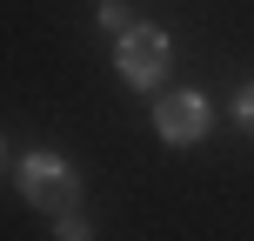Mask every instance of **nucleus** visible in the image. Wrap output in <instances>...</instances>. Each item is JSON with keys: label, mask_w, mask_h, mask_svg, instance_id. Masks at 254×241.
Here are the masks:
<instances>
[{"label": "nucleus", "mask_w": 254, "mask_h": 241, "mask_svg": "<svg viewBox=\"0 0 254 241\" xmlns=\"http://www.w3.org/2000/svg\"><path fill=\"white\" fill-rule=\"evenodd\" d=\"M0 161H7V148H0Z\"/></svg>", "instance_id": "obj_6"}, {"label": "nucleus", "mask_w": 254, "mask_h": 241, "mask_svg": "<svg viewBox=\"0 0 254 241\" xmlns=\"http://www.w3.org/2000/svg\"><path fill=\"white\" fill-rule=\"evenodd\" d=\"M234 121H241L248 134H254V80H248V87H241V101H234Z\"/></svg>", "instance_id": "obj_5"}, {"label": "nucleus", "mask_w": 254, "mask_h": 241, "mask_svg": "<svg viewBox=\"0 0 254 241\" xmlns=\"http://www.w3.org/2000/svg\"><path fill=\"white\" fill-rule=\"evenodd\" d=\"M154 134L167 141V148H194V141L207 134V101L201 94H161V101H154Z\"/></svg>", "instance_id": "obj_3"}, {"label": "nucleus", "mask_w": 254, "mask_h": 241, "mask_svg": "<svg viewBox=\"0 0 254 241\" xmlns=\"http://www.w3.org/2000/svg\"><path fill=\"white\" fill-rule=\"evenodd\" d=\"M167 54H174V47H167V34H161V27H140V20L114 40V67H121L127 87H161Z\"/></svg>", "instance_id": "obj_2"}, {"label": "nucleus", "mask_w": 254, "mask_h": 241, "mask_svg": "<svg viewBox=\"0 0 254 241\" xmlns=\"http://www.w3.org/2000/svg\"><path fill=\"white\" fill-rule=\"evenodd\" d=\"M20 194L40 208V215H80V174L61 161L54 148H34V154H20Z\"/></svg>", "instance_id": "obj_1"}, {"label": "nucleus", "mask_w": 254, "mask_h": 241, "mask_svg": "<svg viewBox=\"0 0 254 241\" xmlns=\"http://www.w3.org/2000/svg\"><path fill=\"white\" fill-rule=\"evenodd\" d=\"M101 27H107V34H114V40H121V34H127V27H134V13H127V7H121V0H101Z\"/></svg>", "instance_id": "obj_4"}]
</instances>
